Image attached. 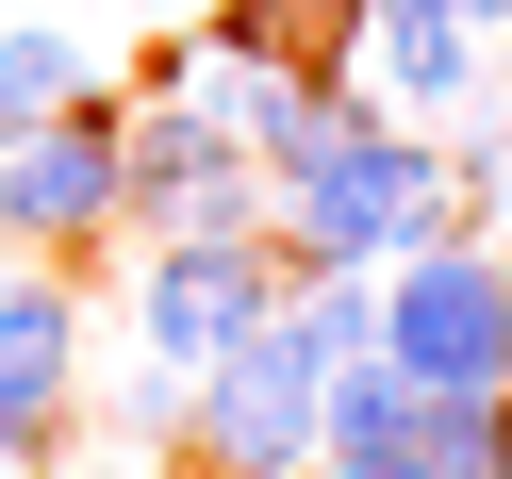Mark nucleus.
Segmentation results:
<instances>
[{"label": "nucleus", "instance_id": "obj_4", "mask_svg": "<svg viewBox=\"0 0 512 479\" xmlns=\"http://www.w3.org/2000/svg\"><path fill=\"white\" fill-rule=\"evenodd\" d=\"M380 364L413 380V397H479V380H512V248L496 232H430L380 265Z\"/></svg>", "mask_w": 512, "mask_h": 479}, {"label": "nucleus", "instance_id": "obj_3", "mask_svg": "<svg viewBox=\"0 0 512 479\" xmlns=\"http://www.w3.org/2000/svg\"><path fill=\"white\" fill-rule=\"evenodd\" d=\"M347 100L413 116V133H463L512 100V0H347Z\"/></svg>", "mask_w": 512, "mask_h": 479}, {"label": "nucleus", "instance_id": "obj_1", "mask_svg": "<svg viewBox=\"0 0 512 479\" xmlns=\"http://www.w3.org/2000/svg\"><path fill=\"white\" fill-rule=\"evenodd\" d=\"M430 232H463V166H446V133H413L380 100H347L314 149L265 166V248L281 265H397Z\"/></svg>", "mask_w": 512, "mask_h": 479}, {"label": "nucleus", "instance_id": "obj_13", "mask_svg": "<svg viewBox=\"0 0 512 479\" xmlns=\"http://www.w3.org/2000/svg\"><path fill=\"white\" fill-rule=\"evenodd\" d=\"M496 248H512V215H496Z\"/></svg>", "mask_w": 512, "mask_h": 479}, {"label": "nucleus", "instance_id": "obj_7", "mask_svg": "<svg viewBox=\"0 0 512 479\" xmlns=\"http://www.w3.org/2000/svg\"><path fill=\"white\" fill-rule=\"evenodd\" d=\"M281 314V248L265 232H149V281H133V347L166 380H199L232 331Z\"/></svg>", "mask_w": 512, "mask_h": 479}, {"label": "nucleus", "instance_id": "obj_10", "mask_svg": "<svg viewBox=\"0 0 512 479\" xmlns=\"http://www.w3.org/2000/svg\"><path fill=\"white\" fill-rule=\"evenodd\" d=\"M67 479H149V446H100V463H67Z\"/></svg>", "mask_w": 512, "mask_h": 479}, {"label": "nucleus", "instance_id": "obj_6", "mask_svg": "<svg viewBox=\"0 0 512 479\" xmlns=\"http://www.w3.org/2000/svg\"><path fill=\"white\" fill-rule=\"evenodd\" d=\"M133 232H265V149L215 83H133Z\"/></svg>", "mask_w": 512, "mask_h": 479}, {"label": "nucleus", "instance_id": "obj_8", "mask_svg": "<svg viewBox=\"0 0 512 479\" xmlns=\"http://www.w3.org/2000/svg\"><path fill=\"white\" fill-rule=\"evenodd\" d=\"M67 397H83V298L17 248V265H0V446H50Z\"/></svg>", "mask_w": 512, "mask_h": 479}, {"label": "nucleus", "instance_id": "obj_5", "mask_svg": "<svg viewBox=\"0 0 512 479\" xmlns=\"http://www.w3.org/2000/svg\"><path fill=\"white\" fill-rule=\"evenodd\" d=\"M100 232H133V100L83 83L67 116L0 133V248L67 265V248H100Z\"/></svg>", "mask_w": 512, "mask_h": 479}, {"label": "nucleus", "instance_id": "obj_2", "mask_svg": "<svg viewBox=\"0 0 512 479\" xmlns=\"http://www.w3.org/2000/svg\"><path fill=\"white\" fill-rule=\"evenodd\" d=\"M314 446H331V347L298 331V298L265 314V331H232L199 364V397H182V463L199 479H298Z\"/></svg>", "mask_w": 512, "mask_h": 479}, {"label": "nucleus", "instance_id": "obj_11", "mask_svg": "<svg viewBox=\"0 0 512 479\" xmlns=\"http://www.w3.org/2000/svg\"><path fill=\"white\" fill-rule=\"evenodd\" d=\"M331 479H430V463H331Z\"/></svg>", "mask_w": 512, "mask_h": 479}, {"label": "nucleus", "instance_id": "obj_9", "mask_svg": "<svg viewBox=\"0 0 512 479\" xmlns=\"http://www.w3.org/2000/svg\"><path fill=\"white\" fill-rule=\"evenodd\" d=\"M83 83H100V67H83V34H67V17H50V0H0V133L67 116Z\"/></svg>", "mask_w": 512, "mask_h": 479}, {"label": "nucleus", "instance_id": "obj_12", "mask_svg": "<svg viewBox=\"0 0 512 479\" xmlns=\"http://www.w3.org/2000/svg\"><path fill=\"white\" fill-rule=\"evenodd\" d=\"M17 463H34V446H0V479H17Z\"/></svg>", "mask_w": 512, "mask_h": 479}]
</instances>
